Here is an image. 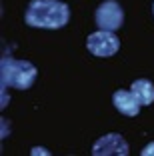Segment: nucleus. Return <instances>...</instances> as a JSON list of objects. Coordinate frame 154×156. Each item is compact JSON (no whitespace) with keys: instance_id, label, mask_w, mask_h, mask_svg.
Segmentation results:
<instances>
[{"instance_id":"f257e3e1","label":"nucleus","mask_w":154,"mask_h":156,"mask_svg":"<svg viewBox=\"0 0 154 156\" xmlns=\"http://www.w3.org/2000/svg\"><path fill=\"white\" fill-rule=\"evenodd\" d=\"M28 26L58 30L70 20V8L60 0H32L24 14Z\"/></svg>"},{"instance_id":"f03ea898","label":"nucleus","mask_w":154,"mask_h":156,"mask_svg":"<svg viewBox=\"0 0 154 156\" xmlns=\"http://www.w3.org/2000/svg\"><path fill=\"white\" fill-rule=\"evenodd\" d=\"M36 66L28 60H16L12 56H2L0 60V84H2V102L0 106L4 108L8 104V88H18L28 90L36 80Z\"/></svg>"},{"instance_id":"7ed1b4c3","label":"nucleus","mask_w":154,"mask_h":156,"mask_svg":"<svg viewBox=\"0 0 154 156\" xmlns=\"http://www.w3.org/2000/svg\"><path fill=\"white\" fill-rule=\"evenodd\" d=\"M86 48L98 58H108V56L116 54L120 48V40L112 30H96V32L88 34Z\"/></svg>"},{"instance_id":"20e7f679","label":"nucleus","mask_w":154,"mask_h":156,"mask_svg":"<svg viewBox=\"0 0 154 156\" xmlns=\"http://www.w3.org/2000/svg\"><path fill=\"white\" fill-rule=\"evenodd\" d=\"M94 16H96V26L100 30H112V32H116L124 22V12H122V8H120V4H118L116 0L102 2L96 8Z\"/></svg>"},{"instance_id":"39448f33","label":"nucleus","mask_w":154,"mask_h":156,"mask_svg":"<svg viewBox=\"0 0 154 156\" xmlns=\"http://www.w3.org/2000/svg\"><path fill=\"white\" fill-rule=\"evenodd\" d=\"M94 156H126L128 154V144L120 134L110 132L106 136L98 138L92 146Z\"/></svg>"},{"instance_id":"423d86ee","label":"nucleus","mask_w":154,"mask_h":156,"mask_svg":"<svg viewBox=\"0 0 154 156\" xmlns=\"http://www.w3.org/2000/svg\"><path fill=\"white\" fill-rule=\"evenodd\" d=\"M112 102L116 106V110H120L124 116H136L142 106L132 94V90H116L112 94Z\"/></svg>"},{"instance_id":"0eeeda50","label":"nucleus","mask_w":154,"mask_h":156,"mask_svg":"<svg viewBox=\"0 0 154 156\" xmlns=\"http://www.w3.org/2000/svg\"><path fill=\"white\" fill-rule=\"evenodd\" d=\"M132 94L136 96V100L140 102L142 106H148L154 102V84L150 82V80H146V78H138V80H134L130 86Z\"/></svg>"},{"instance_id":"6e6552de","label":"nucleus","mask_w":154,"mask_h":156,"mask_svg":"<svg viewBox=\"0 0 154 156\" xmlns=\"http://www.w3.org/2000/svg\"><path fill=\"white\" fill-rule=\"evenodd\" d=\"M142 156H154V142H150L148 146H144V150L140 152Z\"/></svg>"},{"instance_id":"1a4fd4ad","label":"nucleus","mask_w":154,"mask_h":156,"mask_svg":"<svg viewBox=\"0 0 154 156\" xmlns=\"http://www.w3.org/2000/svg\"><path fill=\"white\" fill-rule=\"evenodd\" d=\"M30 154H32V156H36V154H42V156H48L50 152L46 150V148H40V146H38V148H32V150H30Z\"/></svg>"},{"instance_id":"9d476101","label":"nucleus","mask_w":154,"mask_h":156,"mask_svg":"<svg viewBox=\"0 0 154 156\" xmlns=\"http://www.w3.org/2000/svg\"><path fill=\"white\" fill-rule=\"evenodd\" d=\"M152 10H154V6H152Z\"/></svg>"}]
</instances>
